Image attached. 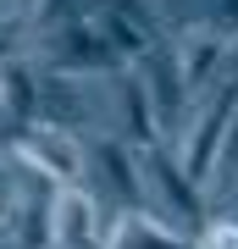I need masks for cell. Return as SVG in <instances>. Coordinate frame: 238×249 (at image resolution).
Returning a JSON list of instances; mask_svg holds the SVG:
<instances>
[{
	"mask_svg": "<svg viewBox=\"0 0 238 249\" xmlns=\"http://www.w3.org/2000/svg\"><path fill=\"white\" fill-rule=\"evenodd\" d=\"M39 45H44V67H55L61 78H89V72H122V61L111 55V45L100 39L94 17L50 28V34H39Z\"/></svg>",
	"mask_w": 238,
	"mask_h": 249,
	"instance_id": "cell-1",
	"label": "cell"
},
{
	"mask_svg": "<svg viewBox=\"0 0 238 249\" xmlns=\"http://www.w3.org/2000/svg\"><path fill=\"white\" fill-rule=\"evenodd\" d=\"M139 172H144V183H150V199H161L183 227H194V232L205 227V194H200V183L183 172V160L172 150H161V144L139 150Z\"/></svg>",
	"mask_w": 238,
	"mask_h": 249,
	"instance_id": "cell-2",
	"label": "cell"
},
{
	"mask_svg": "<svg viewBox=\"0 0 238 249\" xmlns=\"http://www.w3.org/2000/svg\"><path fill=\"white\" fill-rule=\"evenodd\" d=\"M233 116H238V78L227 72V78H221V89L200 106V122H194V133H188V150H183V172H188L194 183H205V178L216 172Z\"/></svg>",
	"mask_w": 238,
	"mask_h": 249,
	"instance_id": "cell-3",
	"label": "cell"
},
{
	"mask_svg": "<svg viewBox=\"0 0 238 249\" xmlns=\"http://www.w3.org/2000/svg\"><path fill=\"white\" fill-rule=\"evenodd\" d=\"M11 144H17L22 166L44 172V178L61 183V188H78V178H83V150H78V139H72L67 127L28 122V127H11Z\"/></svg>",
	"mask_w": 238,
	"mask_h": 249,
	"instance_id": "cell-4",
	"label": "cell"
},
{
	"mask_svg": "<svg viewBox=\"0 0 238 249\" xmlns=\"http://www.w3.org/2000/svg\"><path fill=\"white\" fill-rule=\"evenodd\" d=\"M139 78H144V94H150V106H155L161 133H172L177 116H183V106H188V83H183V61H177V50H172V45H155V50L139 61Z\"/></svg>",
	"mask_w": 238,
	"mask_h": 249,
	"instance_id": "cell-5",
	"label": "cell"
},
{
	"mask_svg": "<svg viewBox=\"0 0 238 249\" xmlns=\"http://www.w3.org/2000/svg\"><path fill=\"white\" fill-rule=\"evenodd\" d=\"M94 160H100V178L111 183V194L122 199V211H144V172H139V155L128 150L122 139H100L94 144Z\"/></svg>",
	"mask_w": 238,
	"mask_h": 249,
	"instance_id": "cell-6",
	"label": "cell"
},
{
	"mask_svg": "<svg viewBox=\"0 0 238 249\" xmlns=\"http://www.w3.org/2000/svg\"><path fill=\"white\" fill-rule=\"evenodd\" d=\"M94 227H100L94 199L83 188H61L55 194V249H100Z\"/></svg>",
	"mask_w": 238,
	"mask_h": 249,
	"instance_id": "cell-7",
	"label": "cell"
},
{
	"mask_svg": "<svg viewBox=\"0 0 238 249\" xmlns=\"http://www.w3.org/2000/svg\"><path fill=\"white\" fill-rule=\"evenodd\" d=\"M177 61H183V83H188V100H194L200 89H211L216 67H227V34H216V28L188 34L183 50H177Z\"/></svg>",
	"mask_w": 238,
	"mask_h": 249,
	"instance_id": "cell-8",
	"label": "cell"
},
{
	"mask_svg": "<svg viewBox=\"0 0 238 249\" xmlns=\"http://www.w3.org/2000/svg\"><path fill=\"white\" fill-rule=\"evenodd\" d=\"M0 111H6L11 127L39 122V78H34L28 61H17V55L0 61Z\"/></svg>",
	"mask_w": 238,
	"mask_h": 249,
	"instance_id": "cell-9",
	"label": "cell"
},
{
	"mask_svg": "<svg viewBox=\"0 0 238 249\" xmlns=\"http://www.w3.org/2000/svg\"><path fill=\"white\" fill-rule=\"evenodd\" d=\"M106 249H194L183 244V232H172L161 216H144V211H122L111 222V244Z\"/></svg>",
	"mask_w": 238,
	"mask_h": 249,
	"instance_id": "cell-10",
	"label": "cell"
},
{
	"mask_svg": "<svg viewBox=\"0 0 238 249\" xmlns=\"http://www.w3.org/2000/svg\"><path fill=\"white\" fill-rule=\"evenodd\" d=\"M94 28H100V39L111 45V55H116L122 67H128V61L139 67L144 55L155 50V45H166V39H150V34L139 28V22H128L122 11H111V6H100V11H94Z\"/></svg>",
	"mask_w": 238,
	"mask_h": 249,
	"instance_id": "cell-11",
	"label": "cell"
},
{
	"mask_svg": "<svg viewBox=\"0 0 238 249\" xmlns=\"http://www.w3.org/2000/svg\"><path fill=\"white\" fill-rule=\"evenodd\" d=\"M122 122H128V139L139 150L161 144V122H155V106L144 94V78H122Z\"/></svg>",
	"mask_w": 238,
	"mask_h": 249,
	"instance_id": "cell-12",
	"label": "cell"
},
{
	"mask_svg": "<svg viewBox=\"0 0 238 249\" xmlns=\"http://www.w3.org/2000/svg\"><path fill=\"white\" fill-rule=\"evenodd\" d=\"M200 249H238V222L227 216V222L205 227V244H200Z\"/></svg>",
	"mask_w": 238,
	"mask_h": 249,
	"instance_id": "cell-13",
	"label": "cell"
},
{
	"mask_svg": "<svg viewBox=\"0 0 238 249\" xmlns=\"http://www.w3.org/2000/svg\"><path fill=\"white\" fill-rule=\"evenodd\" d=\"M216 11V34H238V0H211Z\"/></svg>",
	"mask_w": 238,
	"mask_h": 249,
	"instance_id": "cell-14",
	"label": "cell"
},
{
	"mask_svg": "<svg viewBox=\"0 0 238 249\" xmlns=\"http://www.w3.org/2000/svg\"><path fill=\"white\" fill-rule=\"evenodd\" d=\"M188 11H194V0H161V17H166L172 28H183V22H188Z\"/></svg>",
	"mask_w": 238,
	"mask_h": 249,
	"instance_id": "cell-15",
	"label": "cell"
},
{
	"mask_svg": "<svg viewBox=\"0 0 238 249\" xmlns=\"http://www.w3.org/2000/svg\"><path fill=\"white\" fill-rule=\"evenodd\" d=\"M11 199H17V194H11L6 183H0V238H6V222H11Z\"/></svg>",
	"mask_w": 238,
	"mask_h": 249,
	"instance_id": "cell-16",
	"label": "cell"
},
{
	"mask_svg": "<svg viewBox=\"0 0 238 249\" xmlns=\"http://www.w3.org/2000/svg\"><path fill=\"white\" fill-rule=\"evenodd\" d=\"M227 72L238 78V39H227Z\"/></svg>",
	"mask_w": 238,
	"mask_h": 249,
	"instance_id": "cell-17",
	"label": "cell"
},
{
	"mask_svg": "<svg viewBox=\"0 0 238 249\" xmlns=\"http://www.w3.org/2000/svg\"><path fill=\"white\" fill-rule=\"evenodd\" d=\"M233 222H238V199H233Z\"/></svg>",
	"mask_w": 238,
	"mask_h": 249,
	"instance_id": "cell-18",
	"label": "cell"
},
{
	"mask_svg": "<svg viewBox=\"0 0 238 249\" xmlns=\"http://www.w3.org/2000/svg\"><path fill=\"white\" fill-rule=\"evenodd\" d=\"M0 144H6V127H0Z\"/></svg>",
	"mask_w": 238,
	"mask_h": 249,
	"instance_id": "cell-19",
	"label": "cell"
}]
</instances>
